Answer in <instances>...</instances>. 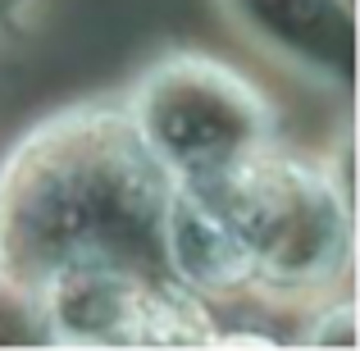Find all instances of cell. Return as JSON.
I'll return each mask as SVG.
<instances>
[{"mask_svg": "<svg viewBox=\"0 0 360 351\" xmlns=\"http://www.w3.org/2000/svg\"><path fill=\"white\" fill-rule=\"evenodd\" d=\"M165 192L169 174L123 115H60L0 169V269L32 288L73 264L165 274Z\"/></svg>", "mask_w": 360, "mask_h": 351, "instance_id": "6da1fadb", "label": "cell"}, {"mask_svg": "<svg viewBox=\"0 0 360 351\" xmlns=\"http://www.w3.org/2000/svg\"><path fill=\"white\" fill-rule=\"evenodd\" d=\"M196 183L214 196L242 242L251 288L288 297L319 292L352 260V201L333 192L319 169L251 151L214 174H196Z\"/></svg>", "mask_w": 360, "mask_h": 351, "instance_id": "7a4b0ae2", "label": "cell"}, {"mask_svg": "<svg viewBox=\"0 0 360 351\" xmlns=\"http://www.w3.org/2000/svg\"><path fill=\"white\" fill-rule=\"evenodd\" d=\"M128 123L155 165L174 178L214 174L269 141V106L260 91L201 55L155 64L137 82Z\"/></svg>", "mask_w": 360, "mask_h": 351, "instance_id": "3957f363", "label": "cell"}, {"mask_svg": "<svg viewBox=\"0 0 360 351\" xmlns=\"http://www.w3.org/2000/svg\"><path fill=\"white\" fill-rule=\"evenodd\" d=\"M51 343L73 347H201L219 328L178 279L132 264H73L41 283Z\"/></svg>", "mask_w": 360, "mask_h": 351, "instance_id": "277c9868", "label": "cell"}, {"mask_svg": "<svg viewBox=\"0 0 360 351\" xmlns=\"http://www.w3.org/2000/svg\"><path fill=\"white\" fill-rule=\"evenodd\" d=\"M238 5L264 32L278 37L283 51L292 46L288 14L297 18V42H301V51H310V60H319L315 51H324V60L347 51V9L333 5V0H238Z\"/></svg>", "mask_w": 360, "mask_h": 351, "instance_id": "5b68a950", "label": "cell"}, {"mask_svg": "<svg viewBox=\"0 0 360 351\" xmlns=\"http://www.w3.org/2000/svg\"><path fill=\"white\" fill-rule=\"evenodd\" d=\"M23 343H51L41 292L0 269V347H23Z\"/></svg>", "mask_w": 360, "mask_h": 351, "instance_id": "8992f818", "label": "cell"}, {"mask_svg": "<svg viewBox=\"0 0 360 351\" xmlns=\"http://www.w3.org/2000/svg\"><path fill=\"white\" fill-rule=\"evenodd\" d=\"M18 5H23V0H0V18H5V14H14Z\"/></svg>", "mask_w": 360, "mask_h": 351, "instance_id": "52a82bcc", "label": "cell"}]
</instances>
